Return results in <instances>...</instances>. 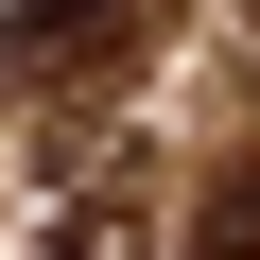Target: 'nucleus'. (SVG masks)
<instances>
[{"mask_svg":"<svg viewBox=\"0 0 260 260\" xmlns=\"http://www.w3.org/2000/svg\"><path fill=\"white\" fill-rule=\"evenodd\" d=\"M174 260H260V174H225V191L191 208V243H174Z\"/></svg>","mask_w":260,"mask_h":260,"instance_id":"nucleus-1","label":"nucleus"},{"mask_svg":"<svg viewBox=\"0 0 260 260\" xmlns=\"http://www.w3.org/2000/svg\"><path fill=\"white\" fill-rule=\"evenodd\" d=\"M52 260H121V208H70V243Z\"/></svg>","mask_w":260,"mask_h":260,"instance_id":"nucleus-3","label":"nucleus"},{"mask_svg":"<svg viewBox=\"0 0 260 260\" xmlns=\"http://www.w3.org/2000/svg\"><path fill=\"white\" fill-rule=\"evenodd\" d=\"M70 35H104V0H18V52H70Z\"/></svg>","mask_w":260,"mask_h":260,"instance_id":"nucleus-2","label":"nucleus"}]
</instances>
